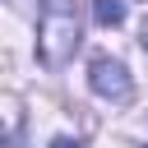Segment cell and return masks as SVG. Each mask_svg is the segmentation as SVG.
<instances>
[{
	"mask_svg": "<svg viewBox=\"0 0 148 148\" xmlns=\"http://www.w3.org/2000/svg\"><path fill=\"white\" fill-rule=\"evenodd\" d=\"M88 83H92L97 97H111V102H130V92H134L130 69H125L120 60H111V56H97V60L88 65Z\"/></svg>",
	"mask_w": 148,
	"mask_h": 148,
	"instance_id": "2",
	"label": "cell"
},
{
	"mask_svg": "<svg viewBox=\"0 0 148 148\" xmlns=\"http://www.w3.org/2000/svg\"><path fill=\"white\" fill-rule=\"evenodd\" d=\"M5 143H9V130H5V125H0V148H5Z\"/></svg>",
	"mask_w": 148,
	"mask_h": 148,
	"instance_id": "6",
	"label": "cell"
},
{
	"mask_svg": "<svg viewBox=\"0 0 148 148\" xmlns=\"http://www.w3.org/2000/svg\"><path fill=\"white\" fill-rule=\"evenodd\" d=\"M143 148H148V143H143Z\"/></svg>",
	"mask_w": 148,
	"mask_h": 148,
	"instance_id": "7",
	"label": "cell"
},
{
	"mask_svg": "<svg viewBox=\"0 0 148 148\" xmlns=\"http://www.w3.org/2000/svg\"><path fill=\"white\" fill-rule=\"evenodd\" d=\"M92 18L102 28H120L125 23V0H92Z\"/></svg>",
	"mask_w": 148,
	"mask_h": 148,
	"instance_id": "3",
	"label": "cell"
},
{
	"mask_svg": "<svg viewBox=\"0 0 148 148\" xmlns=\"http://www.w3.org/2000/svg\"><path fill=\"white\" fill-rule=\"evenodd\" d=\"M79 42H83V32H79L74 9L51 5V9L42 14V23H37V60H42L46 69H60V65H69V60H74Z\"/></svg>",
	"mask_w": 148,
	"mask_h": 148,
	"instance_id": "1",
	"label": "cell"
},
{
	"mask_svg": "<svg viewBox=\"0 0 148 148\" xmlns=\"http://www.w3.org/2000/svg\"><path fill=\"white\" fill-rule=\"evenodd\" d=\"M51 148H83L79 139H69V134H60V139H51Z\"/></svg>",
	"mask_w": 148,
	"mask_h": 148,
	"instance_id": "4",
	"label": "cell"
},
{
	"mask_svg": "<svg viewBox=\"0 0 148 148\" xmlns=\"http://www.w3.org/2000/svg\"><path fill=\"white\" fill-rule=\"evenodd\" d=\"M139 42H143V51H148V18H143V28H139Z\"/></svg>",
	"mask_w": 148,
	"mask_h": 148,
	"instance_id": "5",
	"label": "cell"
}]
</instances>
